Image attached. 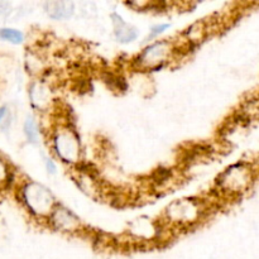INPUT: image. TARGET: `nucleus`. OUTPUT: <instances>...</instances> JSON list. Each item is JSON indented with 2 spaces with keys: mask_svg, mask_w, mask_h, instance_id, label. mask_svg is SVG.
<instances>
[{
  "mask_svg": "<svg viewBox=\"0 0 259 259\" xmlns=\"http://www.w3.org/2000/svg\"><path fill=\"white\" fill-rule=\"evenodd\" d=\"M23 201L32 214L37 217H47L52 214L55 200L52 194L42 185L37 182H29L22 190Z\"/></svg>",
  "mask_w": 259,
  "mask_h": 259,
  "instance_id": "nucleus-1",
  "label": "nucleus"
},
{
  "mask_svg": "<svg viewBox=\"0 0 259 259\" xmlns=\"http://www.w3.org/2000/svg\"><path fill=\"white\" fill-rule=\"evenodd\" d=\"M53 147H55L57 156L66 163L77 162L78 154H80L78 139L70 129L57 131V133L55 134V138H53Z\"/></svg>",
  "mask_w": 259,
  "mask_h": 259,
  "instance_id": "nucleus-2",
  "label": "nucleus"
},
{
  "mask_svg": "<svg viewBox=\"0 0 259 259\" xmlns=\"http://www.w3.org/2000/svg\"><path fill=\"white\" fill-rule=\"evenodd\" d=\"M167 215L174 223L194 224L200 218V209L196 202L191 200H179L169 205Z\"/></svg>",
  "mask_w": 259,
  "mask_h": 259,
  "instance_id": "nucleus-3",
  "label": "nucleus"
},
{
  "mask_svg": "<svg viewBox=\"0 0 259 259\" xmlns=\"http://www.w3.org/2000/svg\"><path fill=\"white\" fill-rule=\"evenodd\" d=\"M171 52V45L166 40L156 42L148 46L138 57L139 65L146 68L158 67L167 60Z\"/></svg>",
  "mask_w": 259,
  "mask_h": 259,
  "instance_id": "nucleus-4",
  "label": "nucleus"
},
{
  "mask_svg": "<svg viewBox=\"0 0 259 259\" xmlns=\"http://www.w3.org/2000/svg\"><path fill=\"white\" fill-rule=\"evenodd\" d=\"M52 224L55 225L56 229L72 232L78 227V219L65 207H58L52 211Z\"/></svg>",
  "mask_w": 259,
  "mask_h": 259,
  "instance_id": "nucleus-5",
  "label": "nucleus"
},
{
  "mask_svg": "<svg viewBox=\"0 0 259 259\" xmlns=\"http://www.w3.org/2000/svg\"><path fill=\"white\" fill-rule=\"evenodd\" d=\"M111 18H113L115 35L121 43L133 42V40L138 37V32H137L136 28L129 25L126 22H124V19L120 15L114 13V14L111 15Z\"/></svg>",
  "mask_w": 259,
  "mask_h": 259,
  "instance_id": "nucleus-6",
  "label": "nucleus"
},
{
  "mask_svg": "<svg viewBox=\"0 0 259 259\" xmlns=\"http://www.w3.org/2000/svg\"><path fill=\"white\" fill-rule=\"evenodd\" d=\"M45 9L53 19H66L73 13V4L68 2H50L46 3Z\"/></svg>",
  "mask_w": 259,
  "mask_h": 259,
  "instance_id": "nucleus-7",
  "label": "nucleus"
},
{
  "mask_svg": "<svg viewBox=\"0 0 259 259\" xmlns=\"http://www.w3.org/2000/svg\"><path fill=\"white\" fill-rule=\"evenodd\" d=\"M30 99H32L33 105L42 109L43 106L47 105L48 103L47 90H45L42 86L35 83V85H33L32 89H30Z\"/></svg>",
  "mask_w": 259,
  "mask_h": 259,
  "instance_id": "nucleus-8",
  "label": "nucleus"
},
{
  "mask_svg": "<svg viewBox=\"0 0 259 259\" xmlns=\"http://www.w3.org/2000/svg\"><path fill=\"white\" fill-rule=\"evenodd\" d=\"M24 134L30 143L35 144L39 139V129L33 116H28L24 123Z\"/></svg>",
  "mask_w": 259,
  "mask_h": 259,
  "instance_id": "nucleus-9",
  "label": "nucleus"
},
{
  "mask_svg": "<svg viewBox=\"0 0 259 259\" xmlns=\"http://www.w3.org/2000/svg\"><path fill=\"white\" fill-rule=\"evenodd\" d=\"M0 39L8 40L13 45H20L24 39V35L20 30L13 29V28H3L0 29Z\"/></svg>",
  "mask_w": 259,
  "mask_h": 259,
  "instance_id": "nucleus-10",
  "label": "nucleus"
},
{
  "mask_svg": "<svg viewBox=\"0 0 259 259\" xmlns=\"http://www.w3.org/2000/svg\"><path fill=\"white\" fill-rule=\"evenodd\" d=\"M8 180H9V169H8V166L4 162V159L0 157V189L7 185Z\"/></svg>",
  "mask_w": 259,
  "mask_h": 259,
  "instance_id": "nucleus-11",
  "label": "nucleus"
},
{
  "mask_svg": "<svg viewBox=\"0 0 259 259\" xmlns=\"http://www.w3.org/2000/svg\"><path fill=\"white\" fill-rule=\"evenodd\" d=\"M168 28H169V24H158V25H156V27L152 28L151 33H149V35L147 37V40H152L153 38L158 37L159 34H162V33H163L166 29H168Z\"/></svg>",
  "mask_w": 259,
  "mask_h": 259,
  "instance_id": "nucleus-12",
  "label": "nucleus"
},
{
  "mask_svg": "<svg viewBox=\"0 0 259 259\" xmlns=\"http://www.w3.org/2000/svg\"><path fill=\"white\" fill-rule=\"evenodd\" d=\"M45 162H46V168H47V171L50 172V174H55V172H56V164L53 163L52 159L45 158Z\"/></svg>",
  "mask_w": 259,
  "mask_h": 259,
  "instance_id": "nucleus-13",
  "label": "nucleus"
},
{
  "mask_svg": "<svg viewBox=\"0 0 259 259\" xmlns=\"http://www.w3.org/2000/svg\"><path fill=\"white\" fill-rule=\"evenodd\" d=\"M5 113H7V108H5V106H3V108H0V121H2L3 118H4Z\"/></svg>",
  "mask_w": 259,
  "mask_h": 259,
  "instance_id": "nucleus-14",
  "label": "nucleus"
}]
</instances>
